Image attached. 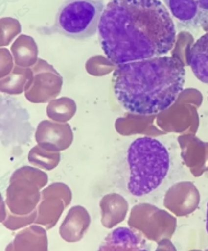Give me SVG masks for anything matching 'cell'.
Masks as SVG:
<instances>
[{
  "mask_svg": "<svg viewBox=\"0 0 208 251\" xmlns=\"http://www.w3.org/2000/svg\"><path fill=\"white\" fill-rule=\"evenodd\" d=\"M104 8L102 0H65L57 10L54 28L76 41L91 38L99 31Z\"/></svg>",
  "mask_w": 208,
  "mask_h": 251,
  "instance_id": "4",
  "label": "cell"
},
{
  "mask_svg": "<svg viewBox=\"0 0 208 251\" xmlns=\"http://www.w3.org/2000/svg\"><path fill=\"white\" fill-rule=\"evenodd\" d=\"M188 64L194 75L208 85V33L199 37L190 47Z\"/></svg>",
  "mask_w": 208,
  "mask_h": 251,
  "instance_id": "6",
  "label": "cell"
},
{
  "mask_svg": "<svg viewBox=\"0 0 208 251\" xmlns=\"http://www.w3.org/2000/svg\"><path fill=\"white\" fill-rule=\"evenodd\" d=\"M185 84V65L176 56H156L117 65L112 76L116 101L132 115H156L171 107Z\"/></svg>",
  "mask_w": 208,
  "mask_h": 251,
  "instance_id": "2",
  "label": "cell"
},
{
  "mask_svg": "<svg viewBox=\"0 0 208 251\" xmlns=\"http://www.w3.org/2000/svg\"><path fill=\"white\" fill-rule=\"evenodd\" d=\"M180 26L197 29L208 26V0H162Z\"/></svg>",
  "mask_w": 208,
  "mask_h": 251,
  "instance_id": "5",
  "label": "cell"
},
{
  "mask_svg": "<svg viewBox=\"0 0 208 251\" xmlns=\"http://www.w3.org/2000/svg\"><path fill=\"white\" fill-rule=\"evenodd\" d=\"M175 23L159 0H111L99 25V41L113 64L162 56L176 43Z\"/></svg>",
  "mask_w": 208,
  "mask_h": 251,
  "instance_id": "1",
  "label": "cell"
},
{
  "mask_svg": "<svg viewBox=\"0 0 208 251\" xmlns=\"http://www.w3.org/2000/svg\"><path fill=\"white\" fill-rule=\"evenodd\" d=\"M128 191L133 196H144L157 190L170 170L169 151L162 141L144 136L132 141L127 151Z\"/></svg>",
  "mask_w": 208,
  "mask_h": 251,
  "instance_id": "3",
  "label": "cell"
},
{
  "mask_svg": "<svg viewBox=\"0 0 208 251\" xmlns=\"http://www.w3.org/2000/svg\"><path fill=\"white\" fill-rule=\"evenodd\" d=\"M143 241V238H141L139 233H136L135 231L130 229H123V227H120V229H116L113 231V232L110 233L109 238L107 239L108 243H115L116 247L117 245H122L124 242L130 243L132 249H146L143 246H141V243Z\"/></svg>",
  "mask_w": 208,
  "mask_h": 251,
  "instance_id": "7",
  "label": "cell"
},
{
  "mask_svg": "<svg viewBox=\"0 0 208 251\" xmlns=\"http://www.w3.org/2000/svg\"><path fill=\"white\" fill-rule=\"evenodd\" d=\"M206 232L208 234V202H207V211H206Z\"/></svg>",
  "mask_w": 208,
  "mask_h": 251,
  "instance_id": "8",
  "label": "cell"
}]
</instances>
